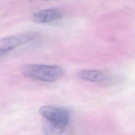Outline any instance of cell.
<instances>
[{
    "label": "cell",
    "mask_w": 135,
    "mask_h": 135,
    "mask_svg": "<svg viewBox=\"0 0 135 135\" xmlns=\"http://www.w3.org/2000/svg\"><path fill=\"white\" fill-rule=\"evenodd\" d=\"M39 112L45 119L42 128L46 134L62 133L70 119V111L65 108L45 105L40 108Z\"/></svg>",
    "instance_id": "6da1fadb"
},
{
    "label": "cell",
    "mask_w": 135,
    "mask_h": 135,
    "mask_svg": "<svg viewBox=\"0 0 135 135\" xmlns=\"http://www.w3.org/2000/svg\"><path fill=\"white\" fill-rule=\"evenodd\" d=\"M21 71L26 77L47 82L57 80L63 73L62 68L58 66L34 64L24 65Z\"/></svg>",
    "instance_id": "7a4b0ae2"
},
{
    "label": "cell",
    "mask_w": 135,
    "mask_h": 135,
    "mask_svg": "<svg viewBox=\"0 0 135 135\" xmlns=\"http://www.w3.org/2000/svg\"><path fill=\"white\" fill-rule=\"evenodd\" d=\"M63 15V11L59 8H50L36 12L32 16V21L36 23L46 24L54 22Z\"/></svg>",
    "instance_id": "3957f363"
},
{
    "label": "cell",
    "mask_w": 135,
    "mask_h": 135,
    "mask_svg": "<svg viewBox=\"0 0 135 135\" xmlns=\"http://www.w3.org/2000/svg\"><path fill=\"white\" fill-rule=\"evenodd\" d=\"M78 76L85 81L93 82H100L107 79V76L98 71L93 70H82L78 72Z\"/></svg>",
    "instance_id": "277c9868"
},
{
    "label": "cell",
    "mask_w": 135,
    "mask_h": 135,
    "mask_svg": "<svg viewBox=\"0 0 135 135\" xmlns=\"http://www.w3.org/2000/svg\"><path fill=\"white\" fill-rule=\"evenodd\" d=\"M21 43L20 37L9 36L0 40V56L7 53Z\"/></svg>",
    "instance_id": "5b68a950"
},
{
    "label": "cell",
    "mask_w": 135,
    "mask_h": 135,
    "mask_svg": "<svg viewBox=\"0 0 135 135\" xmlns=\"http://www.w3.org/2000/svg\"><path fill=\"white\" fill-rule=\"evenodd\" d=\"M43 1H50V0H43Z\"/></svg>",
    "instance_id": "8992f818"
}]
</instances>
